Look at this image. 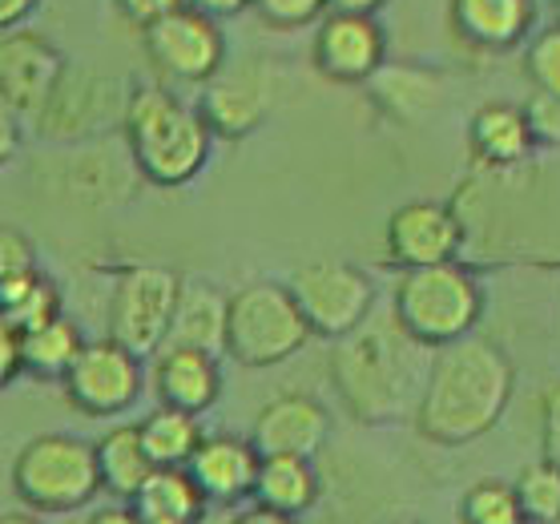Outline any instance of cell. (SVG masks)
Here are the masks:
<instances>
[{
	"label": "cell",
	"instance_id": "obj_10",
	"mask_svg": "<svg viewBox=\"0 0 560 524\" xmlns=\"http://www.w3.org/2000/svg\"><path fill=\"white\" fill-rule=\"evenodd\" d=\"M141 40H145L153 69L178 85H206L226 65V37L218 21L194 13L186 4L141 28Z\"/></svg>",
	"mask_w": 560,
	"mask_h": 524
},
{
	"label": "cell",
	"instance_id": "obj_14",
	"mask_svg": "<svg viewBox=\"0 0 560 524\" xmlns=\"http://www.w3.org/2000/svg\"><path fill=\"white\" fill-rule=\"evenodd\" d=\"M383 243L399 270L452 263L464 251V222L444 202H408L387 218Z\"/></svg>",
	"mask_w": 560,
	"mask_h": 524
},
{
	"label": "cell",
	"instance_id": "obj_19",
	"mask_svg": "<svg viewBox=\"0 0 560 524\" xmlns=\"http://www.w3.org/2000/svg\"><path fill=\"white\" fill-rule=\"evenodd\" d=\"M270 109V85L258 69H238L230 78H210L198 114L218 138H246Z\"/></svg>",
	"mask_w": 560,
	"mask_h": 524
},
{
	"label": "cell",
	"instance_id": "obj_30",
	"mask_svg": "<svg viewBox=\"0 0 560 524\" xmlns=\"http://www.w3.org/2000/svg\"><path fill=\"white\" fill-rule=\"evenodd\" d=\"M524 69H528L536 90L560 102V25L536 33L528 53H524Z\"/></svg>",
	"mask_w": 560,
	"mask_h": 524
},
{
	"label": "cell",
	"instance_id": "obj_21",
	"mask_svg": "<svg viewBox=\"0 0 560 524\" xmlns=\"http://www.w3.org/2000/svg\"><path fill=\"white\" fill-rule=\"evenodd\" d=\"M468 145H471V158H476L480 166L509 170L528 158L536 138H533V126H528V114H524L521 105L488 102L471 114Z\"/></svg>",
	"mask_w": 560,
	"mask_h": 524
},
{
	"label": "cell",
	"instance_id": "obj_35",
	"mask_svg": "<svg viewBox=\"0 0 560 524\" xmlns=\"http://www.w3.org/2000/svg\"><path fill=\"white\" fill-rule=\"evenodd\" d=\"M174 9H182V0H117V13L126 16V21H133L138 28L162 21Z\"/></svg>",
	"mask_w": 560,
	"mask_h": 524
},
{
	"label": "cell",
	"instance_id": "obj_29",
	"mask_svg": "<svg viewBox=\"0 0 560 524\" xmlns=\"http://www.w3.org/2000/svg\"><path fill=\"white\" fill-rule=\"evenodd\" d=\"M459 524H524L516 492L504 480H476L459 500Z\"/></svg>",
	"mask_w": 560,
	"mask_h": 524
},
{
	"label": "cell",
	"instance_id": "obj_20",
	"mask_svg": "<svg viewBox=\"0 0 560 524\" xmlns=\"http://www.w3.org/2000/svg\"><path fill=\"white\" fill-rule=\"evenodd\" d=\"M226 299L230 294L218 291L214 282L182 279L162 347H198V351L222 356V347H226Z\"/></svg>",
	"mask_w": 560,
	"mask_h": 524
},
{
	"label": "cell",
	"instance_id": "obj_9",
	"mask_svg": "<svg viewBox=\"0 0 560 524\" xmlns=\"http://www.w3.org/2000/svg\"><path fill=\"white\" fill-rule=\"evenodd\" d=\"M178 282L182 275L170 267H129L109 299V339L138 359H150L166 343Z\"/></svg>",
	"mask_w": 560,
	"mask_h": 524
},
{
	"label": "cell",
	"instance_id": "obj_1",
	"mask_svg": "<svg viewBox=\"0 0 560 524\" xmlns=\"http://www.w3.org/2000/svg\"><path fill=\"white\" fill-rule=\"evenodd\" d=\"M432 347L404 331L392 311H375L335 339L331 384L359 423H399L420 408Z\"/></svg>",
	"mask_w": 560,
	"mask_h": 524
},
{
	"label": "cell",
	"instance_id": "obj_11",
	"mask_svg": "<svg viewBox=\"0 0 560 524\" xmlns=\"http://www.w3.org/2000/svg\"><path fill=\"white\" fill-rule=\"evenodd\" d=\"M61 384L77 411H85L93 420H109L138 404L145 371L133 351H126L114 339H102V343H81Z\"/></svg>",
	"mask_w": 560,
	"mask_h": 524
},
{
	"label": "cell",
	"instance_id": "obj_13",
	"mask_svg": "<svg viewBox=\"0 0 560 524\" xmlns=\"http://www.w3.org/2000/svg\"><path fill=\"white\" fill-rule=\"evenodd\" d=\"M65 65L69 61L61 49L40 33H28L25 25L0 33V97L21 114V121H37Z\"/></svg>",
	"mask_w": 560,
	"mask_h": 524
},
{
	"label": "cell",
	"instance_id": "obj_40",
	"mask_svg": "<svg viewBox=\"0 0 560 524\" xmlns=\"http://www.w3.org/2000/svg\"><path fill=\"white\" fill-rule=\"evenodd\" d=\"M226 524H303V521H299V516H287V512L262 509V504H250V509H243L238 516H230Z\"/></svg>",
	"mask_w": 560,
	"mask_h": 524
},
{
	"label": "cell",
	"instance_id": "obj_25",
	"mask_svg": "<svg viewBox=\"0 0 560 524\" xmlns=\"http://www.w3.org/2000/svg\"><path fill=\"white\" fill-rule=\"evenodd\" d=\"M61 311V287L40 267H25L0 279V319L9 323L16 335L28 331V327H40Z\"/></svg>",
	"mask_w": 560,
	"mask_h": 524
},
{
	"label": "cell",
	"instance_id": "obj_8",
	"mask_svg": "<svg viewBox=\"0 0 560 524\" xmlns=\"http://www.w3.org/2000/svg\"><path fill=\"white\" fill-rule=\"evenodd\" d=\"M126 102H129V85L121 78L65 65V73L52 85L49 102L37 114V129L52 141L93 138V133L121 126Z\"/></svg>",
	"mask_w": 560,
	"mask_h": 524
},
{
	"label": "cell",
	"instance_id": "obj_23",
	"mask_svg": "<svg viewBox=\"0 0 560 524\" xmlns=\"http://www.w3.org/2000/svg\"><path fill=\"white\" fill-rule=\"evenodd\" d=\"M318 492L323 485L306 456H262L250 500L262 509L287 512V516H303L318 504Z\"/></svg>",
	"mask_w": 560,
	"mask_h": 524
},
{
	"label": "cell",
	"instance_id": "obj_32",
	"mask_svg": "<svg viewBox=\"0 0 560 524\" xmlns=\"http://www.w3.org/2000/svg\"><path fill=\"white\" fill-rule=\"evenodd\" d=\"M25 267H37V251H33V243H28L16 226H4V222H0V279H4V275H16V270H25Z\"/></svg>",
	"mask_w": 560,
	"mask_h": 524
},
{
	"label": "cell",
	"instance_id": "obj_15",
	"mask_svg": "<svg viewBox=\"0 0 560 524\" xmlns=\"http://www.w3.org/2000/svg\"><path fill=\"white\" fill-rule=\"evenodd\" d=\"M258 447L243 435H202V444L194 447L186 473L206 497V504H243L255 492L258 476Z\"/></svg>",
	"mask_w": 560,
	"mask_h": 524
},
{
	"label": "cell",
	"instance_id": "obj_6",
	"mask_svg": "<svg viewBox=\"0 0 560 524\" xmlns=\"http://www.w3.org/2000/svg\"><path fill=\"white\" fill-rule=\"evenodd\" d=\"M311 339L303 311L287 282H246L226 299V351L243 368H275L299 356Z\"/></svg>",
	"mask_w": 560,
	"mask_h": 524
},
{
	"label": "cell",
	"instance_id": "obj_2",
	"mask_svg": "<svg viewBox=\"0 0 560 524\" xmlns=\"http://www.w3.org/2000/svg\"><path fill=\"white\" fill-rule=\"evenodd\" d=\"M516 371L512 359L492 339L464 335L456 343L432 351L428 384H423L416 428L440 447H459L488 435L509 411Z\"/></svg>",
	"mask_w": 560,
	"mask_h": 524
},
{
	"label": "cell",
	"instance_id": "obj_26",
	"mask_svg": "<svg viewBox=\"0 0 560 524\" xmlns=\"http://www.w3.org/2000/svg\"><path fill=\"white\" fill-rule=\"evenodd\" d=\"M138 435L153 468H186L194 456V447L202 444L206 432H202V423H198V416L158 404V408L138 423Z\"/></svg>",
	"mask_w": 560,
	"mask_h": 524
},
{
	"label": "cell",
	"instance_id": "obj_12",
	"mask_svg": "<svg viewBox=\"0 0 560 524\" xmlns=\"http://www.w3.org/2000/svg\"><path fill=\"white\" fill-rule=\"evenodd\" d=\"M311 61L327 81L339 85H363L387 61V37L375 16L359 13H323L318 16Z\"/></svg>",
	"mask_w": 560,
	"mask_h": 524
},
{
	"label": "cell",
	"instance_id": "obj_24",
	"mask_svg": "<svg viewBox=\"0 0 560 524\" xmlns=\"http://www.w3.org/2000/svg\"><path fill=\"white\" fill-rule=\"evenodd\" d=\"M97 452V476H102V492L114 500H129L141 488V480L153 473L150 456L141 447L138 423H117L93 444Z\"/></svg>",
	"mask_w": 560,
	"mask_h": 524
},
{
	"label": "cell",
	"instance_id": "obj_45",
	"mask_svg": "<svg viewBox=\"0 0 560 524\" xmlns=\"http://www.w3.org/2000/svg\"><path fill=\"white\" fill-rule=\"evenodd\" d=\"M552 9H557V16H560V0H552Z\"/></svg>",
	"mask_w": 560,
	"mask_h": 524
},
{
	"label": "cell",
	"instance_id": "obj_31",
	"mask_svg": "<svg viewBox=\"0 0 560 524\" xmlns=\"http://www.w3.org/2000/svg\"><path fill=\"white\" fill-rule=\"evenodd\" d=\"M250 9L275 28H303L327 13V0H250Z\"/></svg>",
	"mask_w": 560,
	"mask_h": 524
},
{
	"label": "cell",
	"instance_id": "obj_41",
	"mask_svg": "<svg viewBox=\"0 0 560 524\" xmlns=\"http://www.w3.org/2000/svg\"><path fill=\"white\" fill-rule=\"evenodd\" d=\"M90 524H141V521L133 516V509H129L126 500H121V504H105V509L93 512Z\"/></svg>",
	"mask_w": 560,
	"mask_h": 524
},
{
	"label": "cell",
	"instance_id": "obj_7",
	"mask_svg": "<svg viewBox=\"0 0 560 524\" xmlns=\"http://www.w3.org/2000/svg\"><path fill=\"white\" fill-rule=\"evenodd\" d=\"M287 287H291L311 335H323V339L347 335L375 307V282L368 279V270L339 263V258L306 263L294 270Z\"/></svg>",
	"mask_w": 560,
	"mask_h": 524
},
{
	"label": "cell",
	"instance_id": "obj_39",
	"mask_svg": "<svg viewBox=\"0 0 560 524\" xmlns=\"http://www.w3.org/2000/svg\"><path fill=\"white\" fill-rule=\"evenodd\" d=\"M33 13H37V0H0V33L21 28Z\"/></svg>",
	"mask_w": 560,
	"mask_h": 524
},
{
	"label": "cell",
	"instance_id": "obj_16",
	"mask_svg": "<svg viewBox=\"0 0 560 524\" xmlns=\"http://www.w3.org/2000/svg\"><path fill=\"white\" fill-rule=\"evenodd\" d=\"M331 435V416L315 396H279L270 399L267 408L258 411L250 444L258 447V456H315L318 447Z\"/></svg>",
	"mask_w": 560,
	"mask_h": 524
},
{
	"label": "cell",
	"instance_id": "obj_27",
	"mask_svg": "<svg viewBox=\"0 0 560 524\" xmlns=\"http://www.w3.org/2000/svg\"><path fill=\"white\" fill-rule=\"evenodd\" d=\"M81 343L85 339L77 331V323L61 311L40 327L21 331V371L37 375V380H61L69 363L77 359V351H81Z\"/></svg>",
	"mask_w": 560,
	"mask_h": 524
},
{
	"label": "cell",
	"instance_id": "obj_5",
	"mask_svg": "<svg viewBox=\"0 0 560 524\" xmlns=\"http://www.w3.org/2000/svg\"><path fill=\"white\" fill-rule=\"evenodd\" d=\"M13 492L40 516H65L93 504L102 492L97 452L90 440L49 432L28 440L13 461Z\"/></svg>",
	"mask_w": 560,
	"mask_h": 524
},
{
	"label": "cell",
	"instance_id": "obj_44",
	"mask_svg": "<svg viewBox=\"0 0 560 524\" xmlns=\"http://www.w3.org/2000/svg\"><path fill=\"white\" fill-rule=\"evenodd\" d=\"M380 524H420V521H411V516H387V521H380Z\"/></svg>",
	"mask_w": 560,
	"mask_h": 524
},
{
	"label": "cell",
	"instance_id": "obj_22",
	"mask_svg": "<svg viewBox=\"0 0 560 524\" xmlns=\"http://www.w3.org/2000/svg\"><path fill=\"white\" fill-rule=\"evenodd\" d=\"M141 524H202L206 497L186 468H153L141 488L126 500Z\"/></svg>",
	"mask_w": 560,
	"mask_h": 524
},
{
	"label": "cell",
	"instance_id": "obj_28",
	"mask_svg": "<svg viewBox=\"0 0 560 524\" xmlns=\"http://www.w3.org/2000/svg\"><path fill=\"white\" fill-rule=\"evenodd\" d=\"M516 504L524 512V524H560V464L536 461L516 476Z\"/></svg>",
	"mask_w": 560,
	"mask_h": 524
},
{
	"label": "cell",
	"instance_id": "obj_36",
	"mask_svg": "<svg viewBox=\"0 0 560 524\" xmlns=\"http://www.w3.org/2000/svg\"><path fill=\"white\" fill-rule=\"evenodd\" d=\"M21 375V335L0 319V387H9Z\"/></svg>",
	"mask_w": 560,
	"mask_h": 524
},
{
	"label": "cell",
	"instance_id": "obj_43",
	"mask_svg": "<svg viewBox=\"0 0 560 524\" xmlns=\"http://www.w3.org/2000/svg\"><path fill=\"white\" fill-rule=\"evenodd\" d=\"M0 524H45V521H40V512L21 509V512H4V516H0Z\"/></svg>",
	"mask_w": 560,
	"mask_h": 524
},
{
	"label": "cell",
	"instance_id": "obj_3",
	"mask_svg": "<svg viewBox=\"0 0 560 524\" xmlns=\"http://www.w3.org/2000/svg\"><path fill=\"white\" fill-rule=\"evenodd\" d=\"M121 133H126L138 174L162 190H178L198 178L210 162V145H214V133L202 121L198 105L182 102L166 85L129 90Z\"/></svg>",
	"mask_w": 560,
	"mask_h": 524
},
{
	"label": "cell",
	"instance_id": "obj_17",
	"mask_svg": "<svg viewBox=\"0 0 560 524\" xmlns=\"http://www.w3.org/2000/svg\"><path fill=\"white\" fill-rule=\"evenodd\" d=\"M153 396L166 408H182L190 416H202L222 396V368L218 356L198 347H158L153 351Z\"/></svg>",
	"mask_w": 560,
	"mask_h": 524
},
{
	"label": "cell",
	"instance_id": "obj_38",
	"mask_svg": "<svg viewBox=\"0 0 560 524\" xmlns=\"http://www.w3.org/2000/svg\"><path fill=\"white\" fill-rule=\"evenodd\" d=\"M182 4L194 9V13L214 16V21H226V16H238L250 9V0H182Z\"/></svg>",
	"mask_w": 560,
	"mask_h": 524
},
{
	"label": "cell",
	"instance_id": "obj_42",
	"mask_svg": "<svg viewBox=\"0 0 560 524\" xmlns=\"http://www.w3.org/2000/svg\"><path fill=\"white\" fill-rule=\"evenodd\" d=\"M387 4V0H327V13H359V16H375Z\"/></svg>",
	"mask_w": 560,
	"mask_h": 524
},
{
	"label": "cell",
	"instance_id": "obj_4",
	"mask_svg": "<svg viewBox=\"0 0 560 524\" xmlns=\"http://www.w3.org/2000/svg\"><path fill=\"white\" fill-rule=\"evenodd\" d=\"M392 315L404 323V331L435 351L476 331V323L485 315V291L476 275L459 267L456 258L432 263V267H411L395 282Z\"/></svg>",
	"mask_w": 560,
	"mask_h": 524
},
{
	"label": "cell",
	"instance_id": "obj_37",
	"mask_svg": "<svg viewBox=\"0 0 560 524\" xmlns=\"http://www.w3.org/2000/svg\"><path fill=\"white\" fill-rule=\"evenodd\" d=\"M16 150H21V114L0 97V162H9Z\"/></svg>",
	"mask_w": 560,
	"mask_h": 524
},
{
	"label": "cell",
	"instance_id": "obj_34",
	"mask_svg": "<svg viewBox=\"0 0 560 524\" xmlns=\"http://www.w3.org/2000/svg\"><path fill=\"white\" fill-rule=\"evenodd\" d=\"M524 114H528V126H533L536 141H560V102L536 93V102L528 105Z\"/></svg>",
	"mask_w": 560,
	"mask_h": 524
},
{
	"label": "cell",
	"instance_id": "obj_18",
	"mask_svg": "<svg viewBox=\"0 0 560 524\" xmlns=\"http://www.w3.org/2000/svg\"><path fill=\"white\" fill-rule=\"evenodd\" d=\"M447 16L464 45L480 53H509L533 33L536 0H452Z\"/></svg>",
	"mask_w": 560,
	"mask_h": 524
},
{
	"label": "cell",
	"instance_id": "obj_33",
	"mask_svg": "<svg viewBox=\"0 0 560 524\" xmlns=\"http://www.w3.org/2000/svg\"><path fill=\"white\" fill-rule=\"evenodd\" d=\"M540 435H545V456L560 464V380H552L540 399Z\"/></svg>",
	"mask_w": 560,
	"mask_h": 524
}]
</instances>
